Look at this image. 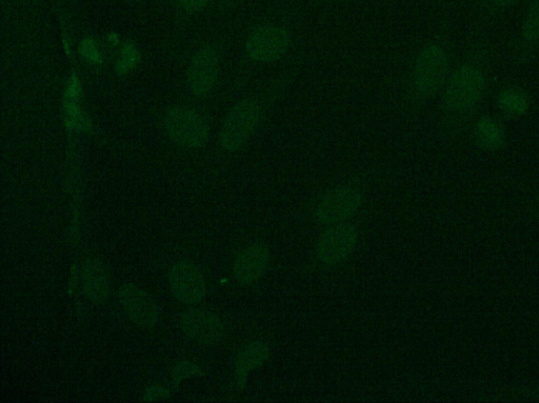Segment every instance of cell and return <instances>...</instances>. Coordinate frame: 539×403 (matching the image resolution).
I'll list each match as a JSON object with an SVG mask.
<instances>
[{"label":"cell","mask_w":539,"mask_h":403,"mask_svg":"<svg viewBox=\"0 0 539 403\" xmlns=\"http://www.w3.org/2000/svg\"><path fill=\"white\" fill-rule=\"evenodd\" d=\"M486 76L472 65L459 67L451 76L444 93L445 107L454 113H466L474 109L485 94Z\"/></svg>","instance_id":"1"},{"label":"cell","mask_w":539,"mask_h":403,"mask_svg":"<svg viewBox=\"0 0 539 403\" xmlns=\"http://www.w3.org/2000/svg\"><path fill=\"white\" fill-rule=\"evenodd\" d=\"M262 108L255 99L238 102L229 112L219 134V144L229 152L242 149L261 123Z\"/></svg>","instance_id":"2"},{"label":"cell","mask_w":539,"mask_h":403,"mask_svg":"<svg viewBox=\"0 0 539 403\" xmlns=\"http://www.w3.org/2000/svg\"><path fill=\"white\" fill-rule=\"evenodd\" d=\"M449 57L444 48L429 45L418 54L414 67V86L425 98L442 89L449 74Z\"/></svg>","instance_id":"3"},{"label":"cell","mask_w":539,"mask_h":403,"mask_svg":"<svg viewBox=\"0 0 539 403\" xmlns=\"http://www.w3.org/2000/svg\"><path fill=\"white\" fill-rule=\"evenodd\" d=\"M165 126L169 137L178 146L195 149L208 143L210 126L207 119L193 109L178 107L170 110Z\"/></svg>","instance_id":"4"},{"label":"cell","mask_w":539,"mask_h":403,"mask_svg":"<svg viewBox=\"0 0 539 403\" xmlns=\"http://www.w3.org/2000/svg\"><path fill=\"white\" fill-rule=\"evenodd\" d=\"M291 42V35L286 28L264 24L251 31L246 40L245 49L253 62L270 64L285 56Z\"/></svg>","instance_id":"5"},{"label":"cell","mask_w":539,"mask_h":403,"mask_svg":"<svg viewBox=\"0 0 539 403\" xmlns=\"http://www.w3.org/2000/svg\"><path fill=\"white\" fill-rule=\"evenodd\" d=\"M168 280L174 297L185 305L199 304L207 294L203 272L192 261H178L170 269Z\"/></svg>","instance_id":"6"},{"label":"cell","mask_w":539,"mask_h":403,"mask_svg":"<svg viewBox=\"0 0 539 403\" xmlns=\"http://www.w3.org/2000/svg\"><path fill=\"white\" fill-rule=\"evenodd\" d=\"M362 195L356 189L344 186L326 193L316 207V218L324 225H338L350 218L361 207Z\"/></svg>","instance_id":"7"},{"label":"cell","mask_w":539,"mask_h":403,"mask_svg":"<svg viewBox=\"0 0 539 403\" xmlns=\"http://www.w3.org/2000/svg\"><path fill=\"white\" fill-rule=\"evenodd\" d=\"M181 328L192 340L203 346H214L225 337V326L215 313L190 309L181 316Z\"/></svg>","instance_id":"8"},{"label":"cell","mask_w":539,"mask_h":403,"mask_svg":"<svg viewBox=\"0 0 539 403\" xmlns=\"http://www.w3.org/2000/svg\"><path fill=\"white\" fill-rule=\"evenodd\" d=\"M357 244V230L350 224L334 225L319 239L318 258L327 265H336L345 260Z\"/></svg>","instance_id":"9"},{"label":"cell","mask_w":539,"mask_h":403,"mask_svg":"<svg viewBox=\"0 0 539 403\" xmlns=\"http://www.w3.org/2000/svg\"><path fill=\"white\" fill-rule=\"evenodd\" d=\"M118 299L127 316L135 324L145 328H154L157 325L161 311L148 292L128 284L119 289Z\"/></svg>","instance_id":"10"},{"label":"cell","mask_w":539,"mask_h":403,"mask_svg":"<svg viewBox=\"0 0 539 403\" xmlns=\"http://www.w3.org/2000/svg\"><path fill=\"white\" fill-rule=\"evenodd\" d=\"M219 58L215 49L206 47L199 50L189 66L188 86L193 94L205 95L210 92L217 80Z\"/></svg>","instance_id":"11"},{"label":"cell","mask_w":539,"mask_h":403,"mask_svg":"<svg viewBox=\"0 0 539 403\" xmlns=\"http://www.w3.org/2000/svg\"><path fill=\"white\" fill-rule=\"evenodd\" d=\"M270 253L266 245L258 243L238 255L234 265V275L243 285H251L261 278L269 264Z\"/></svg>","instance_id":"12"},{"label":"cell","mask_w":539,"mask_h":403,"mask_svg":"<svg viewBox=\"0 0 539 403\" xmlns=\"http://www.w3.org/2000/svg\"><path fill=\"white\" fill-rule=\"evenodd\" d=\"M81 278L85 295L94 304H103L109 296L111 281L108 271L101 261L93 258L84 261Z\"/></svg>","instance_id":"13"},{"label":"cell","mask_w":539,"mask_h":403,"mask_svg":"<svg viewBox=\"0 0 539 403\" xmlns=\"http://www.w3.org/2000/svg\"><path fill=\"white\" fill-rule=\"evenodd\" d=\"M269 357V349L261 341L252 342L239 352L235 362V387L242 391L249 374L259 367H262Z\"/></svg>","instance_id":"14"},{"label":"cell","mask_w":539,"mask_h":403,"mask_svg":"<svg viewBox=\"0 0 539 403\" xmlns=\"http://www.w3.org/2000/svg\"><path fill=\"white\" fill-rule=\"evenodd\" d=\"M473 135L476 146L485 151H498L506 144V131L503 125L489 115L477 120Z\"/></svg>","instance_id":"15"},{"label":"cell","mask_w":539,"mask_h":403,"mask_svg":"<svg viewBox=\"0 0 539 403\" xmlns=\"http://www.w3.org/2000/svg\"><path fill=\"white\" fill-rule=\"evenodd\" d=\"M497 107L503 113L513 117L526 115L530 110V98L521 88L510 87L504 89L497 96Z\"/></svg>","instance_id":"16"},{"label":"cell","mask_w":539,"mask_h":403,"mask_svg":"<svg viewBox=\"0 0 539 403\" xmlns=\"http://www.w3.org/2000/svg\"><path fill=\"white\" fill-rule=\"evenodd\" d=\"M521 35L526 43L539 40V0H532L529 5L523 19Z\"/></svg>","instance_id":"17"},{"label":"cell","mask_w":539,"mask_h":403,"mask_svg":"<svg viewBox=\"0 0 539 403\" xmlns=\"http://www.w3.org/2000/svg\"><path fill=\"white\" fill-rule=\"evenodd\" d=\"M66 125L70 131H81L87 126V118L79 108L78 102L74 100H65Z\"/></svg>","instance_id":"18"},{"label":"cell","mask_w":539,"mask_h":403,"mask_svg":"<svg viewBox=\"0 0 539 403\" xmlns=\"http://www.w3.org/2000/svg\"><path fill=\"white\" fill-rule=\"evenodd\" d=\"M139 57H141V55H139V52L134 45H126L122 50L121 57L117 60L115 66L116 73L124 75L133 70L138 63Z\"/></svg>","instance_id":"19"},{"label":"cell","mask_w":539,"mask_h":403,"mask_svg":"<svg viewBox=\"0 0 539 403\" xmlns=\"http://www.w3.org/2000/svg\"><path fill=\"white\" fill-rule=\"evenodd\" d=\"M202 374V369L192 364V362H179L172 371V387L176 389L183 380L195 378Z\"/></svg>","instance_id":"20"},{"label":"cell","mask_w":539,"mask_h":403,"mask_svg":"<svg viewBox=\"0 0 539 403\" xmlns=\"http://www.w3.org/2000/svg\"><path fill=\"white\" fill-rule=\"evenodd\" d=\"M79 52L92 65H101L103 63V55L99 52L92 38H85L79 47Z\"/></svg>","instance_id":"21"},{"label":"cell","mask_w":539,"mask_h":403,"mask_svg":"<svg viewBox=\"0 0 539 403\" xmlns=\"http://www.w3.org/2000/svg\"><path fill=\"white\" fill-rule=\"evenodd\" d=\"M170 397V391L164 387L151 386L144 393V401L153 402L164 400Z\"/></svg>","instance_id":"22"},{"label":"cell","mask_w":539,"mask_h":403,"mask_svg":"<svg viewBox=\"0 0 539 403\" xmlns=\"http://www.w3.org/2000/svg\"><path fill=\"white\" fill-rule=\"evenodd\" d=\"M81 95H82L81 82H79L78 77L75 74H73L69 80L65 100H74V102H78L79 98H81Z\"/></svg>","instance_id":"23"},{"label":"cell","mask_w":539,"mask_h":403,"mask_svg":"<svg viewBox=\"0 0 539 403\" xmlns=\"http://www.w3.org/2000/svg\"><path fill=\"white\" fill-rule=\"evenodd\" d=\"M211 0H179V4L187 10L191 12L199 11L204 9Z\"/></svg>","instance_id":"24"},{"label":"cell","mask_w":539,"mask_h":403,"mask_svg":"<svg viewBox=\"0 0 539 403\" xmlns=\"http://www.w3.org/2000/svg\"><path fill=\"white\" fill-rule=\"evenodd\" d=\"M519 0H491V3L499 9H509L515 6Z\"/></svg>","instance_id":"25"},{"label":"cell","mask_w":539,"mask_h":403,"mask_svg":"<svg viewBox=\"0 0 539 403\" xmlns=\"http://www.w3.org/2000/svg\"><path fill=\"white\" fill-rule=\"evenodd\" d=\"M109 40H110L111 43L116 44L118 38H117V36L115 34H111V35H109Z\"/></svg>","instance_id":"26"}]
</instances>
